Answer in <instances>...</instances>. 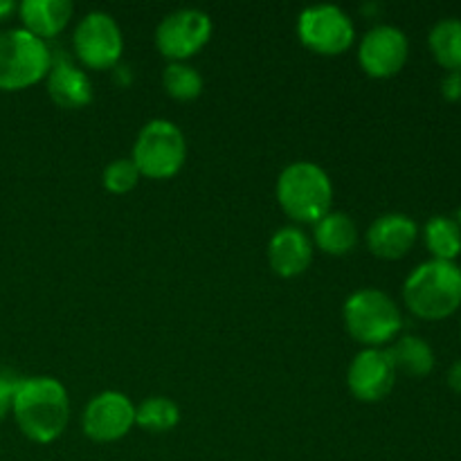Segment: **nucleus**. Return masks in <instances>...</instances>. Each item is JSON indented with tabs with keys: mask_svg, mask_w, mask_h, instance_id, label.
<instances>
[{
	"mask_svg": "<svg viewBox=\"0 0 461 461\" xmlns=\"http://www.w3.org/2000/svg\"><path fill=\"white\" fill-rule=\"evenodd\" d=\"M14 417L27 439L52 444L70 421V401L61 381L50 376L23 378L14 394Z\"/></svg>",
	"mask_w": 461,
	"mask_h": 461,
	"instance_id": "obj_1",
	"label": "nucleus"
},
{
	"mask_svg": "<svg viewBox=\"0 0 461 461\" xmlns=\"http://www.w3.org/2000/svg\"><path fill=\"white\" fill-rule=\"evenodd\" d=\"M403 300L417 318H448L461 306V268L455 261L439 259L417 266L405 279Z\"/></svg>",
	"mask_w": 461,
	"mask_h": 461,
	"instance_id": "obj_2",
	"label": "nucleus"
},
{
	"mask_svg": "<svg viewBox=\"0 0 461 461\" xmlns=\"http://www.w3.org/2000/svg\"><path fill=\"white\" fill-rule=\"evenodd\" d=\"M277 201L297 223H318L331 212V180L313 162H293L277 178Z\"/></svg>",
	"mask_w": 461,
	"mask_h": 461,
	"instance_id": "obj_3",
	"label": "nucleus"
},
{
	"mask_svg": "<svg viewBox=\"0 0 461 461\" xmlns=\"http://www.w3.org/2000/svg\"><path fill=\"white\" fill-rule=\"evenodd\" d=\"M347 331L354 340L367 349H381L385 342L394 340L403 327V318L387 293L378 288H363L354 293L345 304Z\"/></svg>",
	"mask_w": 461,
	"mask_h": 461,
	"instance_id": "obj_4",
	"label": "nucleus"
},
{
	"mask_svg": "<svg viewBox=\"0 0 461 461\" xmlns=\"http://www.w3.org/2000/svg\"><path fill=\"white\" fill-rule=\"evenodd\" d=\"M187 158L185 135L174 122L151 120L142 131L133 147V165L140 176L153 180H165L178 174Z\"/></svg>",
	"mask_w": 461,
	"mask_h": 461,
	"instance_id": "obj_5",
	"label": "nucleus"
},
{
	"mask_svg": "<svg viewBox=\"0 0 461 461\" xmlns=\"http://www.w3.org/2000/svg\"><path fill=\"white\" fill-rule=\"evenodd\" d=\"M50 50L43 39L27 30L0 34V90H23L43 79L50 70Z\"/></svg>",
	"mask_w": 461,
	"mask_h": 461,
	"instance_id": "obj_6",
	"label": "nucleus"
},
{
	"mask_svg": "<svg viewBox=\"0 0 461 461\" xmlns=\"http://www.w3.org/2000/svg\"><path fill=\"white\" fill-rule=\"evenodd\" d=\"M297 34L318 54H342L354 45V21L336 5H315L304 9L297 21Z\"/></svg>",
	"mask_w": 461,
	"mask_h": 461,
	"instance_id": "obj_7",
	"label": "nucleus"
},
{
	"mask_svg": "<svg viewBox=\"0 0 461 461\" xmlns=\"http://www.w3.org/2000/svg\"><path fill=\"white\" fill-rule=\"evenodd\" d=\"M212 39V18L201 9H176L156 30V45L171 63H183Z\"/></svg>",
	"mask_w": 461,
	"mask_h": 461,
	"instance_id": "obj_8",
	"label": "nucleus"
},
{
	"mask_svg": "<svg viewBox=\"0 0 461 461\" xmlns=\"http://www.w3.org/2000/svg\"><path fill=\"white\" fill-rule=\"evenodd\" d=\"M124 39L115 18L104 12H90L75 30V52L81 63L95 70L113 68L122 59Z\"/></svg>",
	"mask_w": 461,
	"mask_h": 461,
	"instance_id": "obj_9",
	"label": "nucleus"
},
{
	"mask_svg": "<svg viewBox=\"0 0 461 461\" xmlns=\"http://www.w3.org/2000/svg\"><path fill=\"white\" fill-rule=\"evenodd\" d=\"M81 426L93 441L111 444L129 435L135 426V405L122 392H102L86 405Z\"/></svg>",
	"mask_w": 461,
	"mask_h": 461,
	"instance_id": "obj_10",
	"label": "nucleus"
},
{
	"mask_svg": "<svg viewBox=\"0 0 461 461\" xmlns=\"http://www.w3.org/2000/svg\"><path fill=\"white\" fill-rule=\"evenodd\" d=\"M410 54L408 36L394 25H376L363 36L358 59L363 70L374 79H387L401 72Z\"/></svg>",
	"mask_w": 461,
	"mask_h": 461,
	"instance_id": "obj_11",
	"label": "nucleus"
},
{
	"mask_svg": "<svg viewBox=\"0 0 461 461\" xmlns=\"http://www.w3.org/2000/svg\"><path fill=\"white\" fill-rule=\"evenodd\" d=\"M396 383V367L387 349H365L351 360L347 385L351 394L365 403L383 401Z\"/></svg>",
	"mask_w": 461,
	"mask_h": 461,
	"instance_id": "obj_12",
	"label": "nucleus"
},
{
	"mask_svg": "<svg viewBox=\"0 0 461 461\" xmlns=\"http://www.w3.org/2000/svg\"><path fill=\"white\" fill-rule=\"evenodd\" d=\"M419 228L405 214H383L369 225L367 246L381 259H401L417 243Z\"/></svg>",
	"mask_w": 461,
	"mask_h": 461,
	"instance_id": "obj_13",
	"label": "nucleus"
},
{
	"mask_svg": "<svg viewBox=\"0 0 461 461\" xmlns=\"http://www.w3.org/2000/svg\"><path fill=\"white\" fill-rule=\"evenodd\" d=\"M313 259V246L300 228H282L268 243L270 268L279 277H297L304 273Z\"/></svg>",
	"mask_w": 461,
	"mask_h": 461,
	"instance_id": "obj_14",
	"label": "nucleus"
},
{
	"mask_svg": "<svg viewBox=\"0 0 461 461\" xmlns=\"http://www.w3.org/2000/svg\"><path fill=\"white\" fill-rule=\"evenodd\" d=\"M48 93L61 108H84L93 102V84L81 68L59 63L48 75Z\"/></svg>",
	"mask_w": 461,
	"mask_h": 461,
	"instance_id": "obj_15",
	"label": "nucleus"
},
{
	"mask_svg": "<svg viewBox=\"0 0 461 461\" xmlns=\"http://www.w3.org/2000/svg\"><path fill=\"white\" fill-rule=\"evenodd\" d=\"M21 18L25 23L23 30L39 39L57 36L72 18L70 0H25L21 5Z\"/></svg>",
	"mask_w": 461,
	"mask_h": 461,
	"instance_id": "obj_16",
	"label": "nucleus"
},
{
	"mask_svg": "<svg viewBox=\"0 0 461 461\" xmlns=\"http://www.w3.org/2000/svg\"><path fill=\"white\" fill-rule=\"evenodd\" d=\"M313 237L320 250L333 257H342L354 250L358 243V228L345 212H329L324 219L315 223Z\"/></svg>",
	"mask_w": 461,
	"mask_h": 461,
	"instance_id": "obj_17",
	"label": "nucleus"
},
{
	"mask_svg": "<svg viewBox=\"0 0 461 461\" xmlns=\"http://www.w3.org/2000/svg\"><path fill=\"white\" fill-rule=\"evenodd\" d=\"M396 372H405L410 376H428L435 369V351L423 338L419 336H403L394 342L392 349H387Z\"/></svg>",
	"mask_w": 461,
	"mask_h": 461,
	"instance_id": "obj_18",
	"label": "nucleus"
},
{
	"mask_svg": "<svg viewBox=\"0 0 461 461\" xmlns=\"http://www.w3.org/2000/svg\"><path fill=\"white\" fill-rule=\"evenodd\" d=\"M435 61L448 72H461V18H444L428 36Z\"/></svg>",
	"mask_w": 461,
	"mask_h": 461,
	"instance_id": "obj_19",
	"label": "nucleus"
},
{
	"mask_svg": "<svg viewBox=\"0 0 461 461\" xmlns=\"http://www.w3.org/2000/svg\"><path fill=\"white\" fill-rule=\"evenodd\" d=\"M428 250L432 252V259L455 261L461 252V225L457 219L448 216H432L423 228Z\"/></svg>",
	"mask_w": 461,
	"mask_h": 461,
	"instance_id": "obj_20",
	"label": "nucleus"
},
{
	"mask_svg": "<svg viewBox=\"0 0 461 461\" xmlns=\"http://www.w3.org/2000/svg\"><path fill=\"white\" fill-rule=\"evenodd\" d=\"M180 421V410L167 396H149L135 408V423L149 432H167Z\"/></svg>",
	"mask_w": 461,
	"mask_h": 461,
	"instance_id": "obj_21",
	"label": "nucleus"
},
{
	"mask_svg": "<svg viewBox=\"0 0 461 461\" xmlns=\"http://www.w3.org/2000/svg\"><path fill=\"white\" fill-rule=\"evenodd\" d=\"M162 84L169 97L178 102H192L203 93V77L196 68L187 63H169L162 75Z\"/></svg>",
	"mask_w": 461,
	"mask_h": 461,
	"instance_id": "obj_22",
	"label": "nucleus"
},
{
	"mask_svg": "<svg viewBox=\"0 0 461 461\" xmlns=\"http://www.w3.org/2000/svg\"><path fill=\"white\" fill-rule=\"evenodd\" d=\"M138 180H140V171L138 167L133 165L131 158H117V160H113L111 165L104 169V176H102L104 187L113 194L131 192V189L138 185Z\"/></svg>",
	"mask_w": 461,
	"mask_h": 461,
	"instance_id": "obj_23",
	"label": "nucleus"
},
{
	"mask_svg": "<svg viewBox=\"0 0 461 461\" xmlns=\"http://www.w3.org/2000/svg\"><path fill=\"white\" fill-rule=\"evenodd\" d=\"M18 378L9 376V374H0V421L7 417V412L14 405V394L18 390Z\"/></svg>",
	"mask_w": 461,
	"mask_h": 461,
	"instance_id": "obj_24",
	"label": "nucleus"
},
{
	"mask_svg": "<svg viewBox=\"0 0 461 461\" xmlns=\"http://www.w3.org/2000/svg\"><path fill=\"white\" fill-rule=\"evenodd\" d=\"M441 95L448 102H459L461 99V72H448L441 81Z\"/></svg>",
	"mask_w": 461,
	"mask_h": 461,
	"instance_id": "obj_25",
	"label": "nucleus"
},
{
	"mask_svg": "<svg viewBox=\"0 0 461 461\" xmlns=\"http://www.w3.org/2000/svg\"><path fill=\"white\" fill-rule=\"evenodd\" d=\"M448 385H450V390L457 392V394L461 396V358L448 369Z\"/></svg>",
	"mask_w": 461,
	"mask_h": 461,
	"instance_id": "obj_26",
	"label": "nucleus"
},
{
	"mask_svg": "<svg viewBox=\"0 0 461 461\" xmlns=\"http://www.w3.org/2000/svg\"><path fill=\"white\" fill-rule=\"evenodd\" d=\"M9 12H14V3H9V0H0V18L7 16Z\"/></svg>",
	"mask_w": 461,
	"mask_h": 461,
	"instance_id": "obj_27",
	"label": "nucleus"
},
{
	"mask_svg": "<svg viewBox=\"0 0 461 461\" xmlns=\"http://www.w3.org/2000/svg\"><path fill=\"white\" fill-rule=\"evenodd\" d=\"M457 223H459V225H461V210H459V212H457Z\"/></svg>",
	"mask_w": 461,
	"mask_h": 461,
	"instance_id": "obj_28",
	"label": "nucleus"
}]
</instances>
